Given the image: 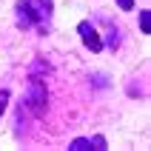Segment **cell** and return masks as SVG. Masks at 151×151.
Listing matches in <instances>:
<instances>
[{"label": "cell", "instance_id": "6da1fadb", "mask_svg": "<svg viewBox=\"0 0 151 151\" xmlns=\"http://www.w3.org/2000/svg\"><path fill=\"white\" fill-rule=\"evenodd\" d=\"M51 12L54 3L51 0H20L14 6V20L20 29H37L40 34H49L51 29Z\"/></svg>", "mask_w": 151, "mask_h": 151}, {"label": "cell", "instance_id": "7a4b0ae2", "mask_svg": "<svg viewBox=\"0 0 151 151\" xmlns=\"http://www.w3.org/2000/svg\"><path fill=\"white\" fill-rule=\"evenodd\" d=\"M46 100H49L46 83L37 77V71H32V74H29V88H26V100H23L20 109L32 111L34 117H43V114H46Z\"/></svg>", "mask_w": 151, "mask_h": 151}, {"label": "cell", "instance_id": "3957f363", "mask_svg": "<svg viewBox=\"0 0 151 151\" xmlns=\"http://www.w3.org/2000/svg\"><path fill=\"white\" fill-rule=\"evenodd\" d=\"M77 34H80V40H83V46H86L88 51H94V54H97V51H103V46H106V43H103L100 32L94 29L91 20H80V26H77Z\"/></svg>", "mask_w": 151, "mask_h": 151}, {"label": "cell", "instance_id": "277c9868", "mask_svg": "<svg viewBox=\"0 0 151 151\" xmlns=\"http://www.w3.org/2000/svg\"><path fill=\"white\" fill-rule=\"evenodd\" d=\"M140 32H143V34L151 32V12H148V9H143V12H140Z\"/></svg>", "mask_w": 151, "mask_h": 151}, {"label": "cell", "instance_id": "5b68a950", "mask_svg": "<svg viewBox=\"0 0 151 151\" xmlns=\"http://www.w3.org/2000/svg\"><path fill=\"white\" fill-rule=\"evenodd\" d=\"M71 151H86L91 148V140H86V137H77V140H71V145H68Z\"/></svg>", "mask_w": 151, "mask_h": 151}, {"label": "cell", "instance_id": "8992f818", "mask_svg": "<svg viewBox=\"0 0 151 151\" xmlns=\"http://www.w3.org/2000/svg\"><path fill=\"white\" fill-rule=\"evenodd\" d=\"M6 103H9V88H0V114L6 111Z\"/></svg>", "mask_w": 151, "mask_h": 151}, {"label": "cell", "instance_id": "52a82bcc", "mask_svg": "<svg viewBox=\"0 0 151 151\" xmlns=\"http://www.w3.org/2000/svg\"><path fill=\"white\" fill-rule=\"evenodd\" d=\"M117 6L123 9V12H131V9H134V0H117Z\"/></svg>", "mask_w": 151, "mask_h": 151}, {"label": "cell", "instance_id": "ba28073f", "mask_svg": "<svg viewBox=\"0 0 151 151\" xmlns=\"http://www.w3.org/2000/svg\"><path fill=\"white\" fill-rule=\"evenodd\" d=\"M91 145H97V148H106L109 143H106V137H94V140H91Z\"/></svg>", "mask_w": 151, "mask_h": 151}]
</instances>
